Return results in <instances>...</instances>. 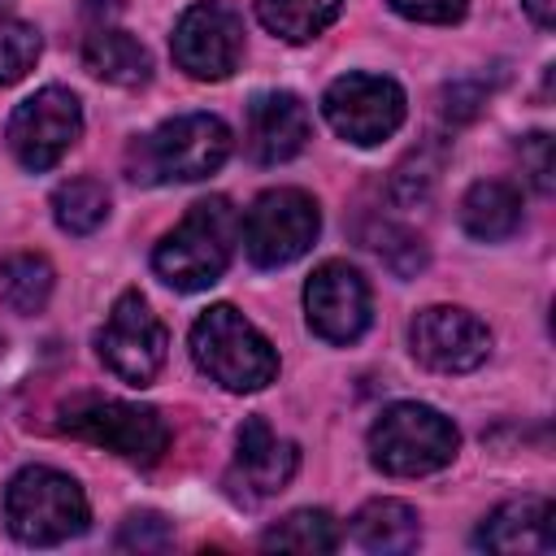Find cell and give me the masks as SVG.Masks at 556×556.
Listing matches in <instances>:
<instances>
[{"mask_svg":"<svg viewBox=\"0 0 556 556\" xmlns=\"http://www.w3.org/2000/svg\"><path fill=\"white\" fill-rule=\"evenodd\" d=\"M235 235H239V217H235L226 195L195 200L187 208V217L156 243L152 269L174 291H204L226 274L230 252H235Z\"/></svg>","mask_w":556,"mask_h":556,"instance_id":"cell-1","label":"cell"},{"mask_svg":"<svg viewBox=\"0 0 556 556\" xmlns=\"http://www.w3.org/2000/svg\"><path fill=\"white\" fill-rule=\"evenodd\" d=\"M191 356L195 365L226 391H261L278 378L274 343L235 308L213 304L191 326Z\"/></svg>","mask_w":556,"mask_h":556,"instance_id":"cell-2","label":"cell"},{"mask_svg":"<svg viewBox=\"0 0 556 556\" xmlns=\"http://www.w3.org/2000/svg\"><path fill=\"white\" fill-rule=\"evenodd\" d=\"M4 521L13 539L30 547H52V543L83 534L91 521V508H87L83 486L70 473L48 469V465H26L22 473H13L4 491Z\"/></svg>","mask_w":556,"mask_h":556,"instance_id":"cell-3","label":"cell"},{"mask_svg":"<svg viewBox=\"0 0 556 556\" xmlns=\"http://www.w3.org/2000/svg\"><path fill=\"white\" fill-rule=\"evenodd\" d=\"M460 447L456 426L430 404H391L369 426V460L391 478H421L452 465Z\"/></svg>","mask_w":556,"mask_h":556,"instance_id":"cell-4","label":"cell"},{"mask_svg":"<svg viewBox=\"0 0 556 556\" xmlns=\"http://www.w3.org/2000/svg\"><path fill=\"white\" fill-rule=\"evenodd\" d=\"M130 156H139L130 169V178L139 182H195L208 178L226 165L230 156V126L213 113H182L169 117L165 126H156L148 139H139L130 148Z\"/></svg>","mask_w":556,"mask_h":556,"instance_id":"cell-5","label":"cell"},{"mask_svg":"<svg viewBox=\"0 0 556 556\" xmlns=\"http://www.w3.org/2000/svg\"><path fill=\"white\" fill-rule=\"evenodd\" d=\"M61 430L96 443L130 465H156L169 447V426L156 408L148 404H126V400H100L83 395L61 413Z\"/></svg>","mask_w":556,"mask_h":556,"instance_id":"cell-6","label":"cell"},{"mask_svg":"<svg viewBox=\"0 0 556 556\" xmlns=\"http://www.w3.org/2000/svg\"><path fill=\"white\" fill-rule=\"evenodd\" d=\"M243 252L252 265L261 269H278L291 265L295 256H304L321 230V213L317 200L300 187H274L265 195L252 200L248 217H243Z\"/></svg>","mask_w":556,"mask_h":556,"instance_id":"cell-7","label":"cell"},{"mask_svg":"<svg viewBox=\"0 0 556 556\" xmlns=\"http://www.w3.org/2000/svg\"><path fill=\"white\" fill-rule=\"evenodd\" d=\"M165 348H169V334L161 326V317L152 313V304L139 295V291H122L96 334V352L100 361L122 378V382H135V387H148L161 365H165Z\"/></svg>","mask_w":556,"mask_h":556,"instance_id":"cell-8","label":"cell"},{"mask_svg":"<svg viewBox=\"0 0 556 556\" xmlns=\"http://www.w3.org/2000/svg\"><path fill=\"white\" fill-rule=\"evenodd\" d=\"M78 135H83V104L65 87H43L26 96L9 117V148L30 174L52 169L74 148Z\"/></svg>","mask_w":556,"mask_h":556,"instance_id":"cell-9","label":"cell"},{"mask_svg":"<svg viewBox=\"0 0 556 556\" xmlns=\"http://www.w3.org/2000/svg\"><path fill=\"white\" fill-rule=\"evenodd\" d=\"M321 113L348 143H382L404 122V91L382 74H343L326 87Z\"/></svg>","mask_w":556,"mask_h":556,"instance_id":"cell-10","label":"cell"},{"mask_svg":"<svg viewBox=\"0 0 556 556\" xmlns=\"http://www.w3.org/2000/svg\"><path fill=\"white\" fill-rule=\"evenodd\" d=\"M169 48H174L178 70H187L200 83H222L235 74L243 56V22L222 0H195L174 22Z\"/></svg>","mask_w":556,"mask_h":556,"instance_id":"cell-11","label":"cell"},{"mask_svg":"<svg viewBox=\"0 0 556 556\" xmlns=\"http://www.w3.org/2000/svg\"><path fill=\"white\" fill-rule=\"evenodd\" d=\"M413 356L434 374H469L491 352V330L456 304H430L408 326Z\"/></svg>","mask_w":556,"mask_h":556,"instance_id":"cell-12","label":"cell"},{"mask_svg":"<svg viewBox=\"0 0 556 556\" xmlns=\"http://www.w3.org/2000/svg\"><path fill=\"white\" fill-rule=\"evenodd\" d=\"M304 317L326 343H356L369 330V282L348 261H326L304 282Z\"/></svg>","mask_w":556,"mask_h":556,"instance_id":"cell-13","label":"cell"},{"mask_svg":"<svg viewBox=\"0 0 556 556\" xmlns=\"http://www.w3.org/2000/svg\"><path fill=\"white\" fill-rule=\"evenodd\" d=\"M295 465H300L295 443H291V439H278L265 417H248V421L239 426L235 465H230V486H235L243 500L278 495V491L291 482Z\"/></svg>","mask_w":556,"mask_h":556,"instance_id":"cell-14","label":"cell"},{"mask_svg":"<svg viewBox=\"0 0 556 556\" xmlns=\"http://www.w3.org/2000/svg\"><path fill=\"white\" fill-rule=\"evenodd\" d=\"M313 139V117L300 96L291 91H265L248 109V152L261 165H282L304 152Z\"/></svg>","mask_w":556,"mask_h":556,"instance_id":"cell-15","label":"cell"},{"mask_svg":"<svg viewBox=\"0 0 556 556\" xmlns=\"http://www.w3.org/2000/svg\"><path fill=\"white\" fill-rule=\"evenodd\" d=\"M478 547L486 552H552L556 547V530H552V504L543 495H521V500H508L500 504L482 530H478Z\"/></svg>","mask_w":556,"mask_h":556,"instance_id":"cell-16","label":"cell"},{"mask_svg":"<svg viewBox=\"0 0 556 556\" xmlns=\"http://www.w3.org/2000/svg\"><path fill=\"white\" fill-rule=\"evenodd\" d=\"M83 65H87L100 83H113V87H126V91H135V87H143V83L152 78V56H148V48H143L135 35L117 30V26H96V30L87 35V43H83Z\"/></svg>","mask_w":556,"mask_h":556,"instance_id":"cell-17","label":"cell"},{"mask_svg":"<svg viewBox=\"0 0 556 556\" xmlns=\"http://www.w3.org/2000/svg\"><path fill=\"white\" fill-rule=\"evenodd\" d=\"M460 226L482 239V243H500L521 226V191L504 178H486L473 182L460 200Z\"/></svg>","mask_w":556,"mask_h":556,"instance_id":"cell-18","label":"cell"},{"mask_svg":"<svg viewBox=\"0 0 556 556\" xmlns=\"http://www.w3.org/2000/svg\"><path fill=\"white\" fill-rule=\"evenodd\" d=\"M352 539H356L365 552L404 556V552L417 547L421 526H417V513H413L404 500H369V504L352 517Z\"/></svg>","mask_w":556,"mask_h":556,"instance_id":"cell-19","label":"cell"},{"mask_svg":"<svg viewBox=\"0 0 556 556\" xmlns=\"http://www.w3.org/2000/svg\"><path fill=\"white\" fill-rule=\"evenodd\" d=\"M339 9H343V0H256L261 26L287 43L317 39L339 17Z\"/></svg>","mask_w":556,"mask_h":556,"instance_id":"cell-20","label":"cell"},{"mask_svg":"<svg viewBox=\"0 0 556 556\" xmlns=\"http://www.w3.org/2000/svg\"><path fill=\"white\" fill-rule=\"evenodd\" d=\"M52 282L56 274L39 252H13L0 261V300L13 313H39L52 295Z\"/></svg>","mask_w":556,"mask_h":556,"instance_id":"cell-21","label":"cell"},{"mask_svg":"<svg viewBox=\"0 0 556 556\" xmlns=\"http://www.w3.org/2000/svg\"><path fill=\"white\" fill-rule=\"evenodd\" d=\"M261 547L278 552H334L339 547V521L326 508H295L282 521H274L261 534Z\"/></svg>","mask_w":556,"mask_h":556,"instance_id":"cell-22","label":"cell"},{"mask_svg":"<svg viewBox=\"0 0 556 556\" xmlns=\"http://www.w3.org/2000/svg\"><path fill=\"white\" fill-rule=\"evenodd\" d=\"M52 217L65 235H91L109 217V191L100 178H70L52 191Z\"/></svg>","mask_w":556,"mask_h":556,"instance_id":"cell-23","label":"cell"},{"mask_svg":"<svg viewBox=\"0 0 556 556\" xmlns=\"http://www.w3.org/2000/svg\"><path fill=\"white\" fill-rule=\"evenodd\" d=\"M361 239H365V248H369L391 274H400V278H413V274L426 265V243H421V235H413V230H404V226H395V222H369Z\"/></svg>","mask_w":556,"mask_h":556,"instance_id":"cell-24","label":"cell"},{"mask_svg":"<svg viewBox=\"0 0 556 556\" xmlns=\"http://www.w3.org/2000/svg\"><path fill=\"white\" fill-rule=\"evenodd\" d=\"M439 169H443V148L439 143H421L417 152H408V161L395 169L391 178V191L400 204H417L430 195V187L439 182Z\"/></svg>","mask_w":556,"mask_h":556,"instance_id":"cell-25","label":"cell"},{"mask_svg":"<svg viewBox=\"0 0 556 556\" xmlns=\"http://www.w3.org/2000/svg\"><path fill=\"white\" fill-rule=\"evenodd\" d=\"M39 30L26 22H0V87H13L17 78L30 74V65L39 61Z\"/></svg>","mask_w":556,"mask_h":556,"instance_id":"cell-26","label":"cell"},{"mask_svg":"<svg viewBox=\"0 0 556 556\" xmlns=\"http://www.w3.org/2000/svg\"><path fill=\"white\" fill-rule=\"evenodd\" d=\"M174 543V526L161 513H130L117 530V547L126 552H165Z\"/></svg>","mask_w":556,"mask_h":556,"instance_id":"cell-27","label":"cell"},{"mask_svg":"<svg viewBox=\"0 0 556 556\" xmlns=\"http://www.w3.org/2000/svg\"><path fill=\"white\" fill-rule=\"evenodd\" d=\"M521 165H526V174H530V182L543 191V195H552V187H556V161H552V135H543V130H534V135H526L521 139Z\"/></svg>","mask_w":556,"mask_h":556,"instance_id":"cell-28","label":"cell"},{"mask_svg":"<svg viewBox=\"0 0 556 556\" xmlns=\"http://www.w3.org/2000/svg\"><path fill=\"white\" fill-rule=\"evenodd\" d=\"M391 9L400 17H413V22H439V26H447V22H460L465 17L469 0H391Z\"/></svg>","mask_w":556,"mask_h":556,"instance_id":"cell-29","label":"cell"},{"mask_svg":"<svg viewBox=\"0 0 556 556\" xmlns=\"http://www.w3.org/2000/svg\"><path fill=\"white\" fill-rule=\"evenodd\" d=\"M521 4H526V13L534 17V26H543V30L556 26V0H521Z\"/></svg>","mask_w":556,"mask_h":556,"instance_id":"cell-30","label":"cell"}]
</instances>
